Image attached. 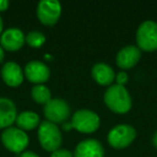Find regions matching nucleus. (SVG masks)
Returning a JSON list of instances; mask_svg holds the SVG:
<instances>
[{
  "label": "nucleus",
  "mask_w": 157,
  "mask_h": 157,
  "mask_svg": "<svg viewBox=\"0 0 157 157\" xmlns=\"http://www.w3.org/2000/svg\"><path fill=\"white\" fill-rule=\"evenodd\" d=\"M17 128L24 131H30L40 125V117L33 111H23L17 114L15 121Z\"/></svg>",
  "instance_id": "obj_16"
},
{
  "label": "nucleus",
  "mask_w": 157,
  "mask_h": 157,
  "mask_svg": "<svg viewBox=\"0 0 157 157\" xmlns=\"http://www.w3.org/2000/svg\"><path fill=\"white\" fill-rule=\"evenodd\" d=\"M61 127H63V129L65 131H69L72 129V125L70 122H65L63 124H61Z\"/></svg>",
  "instance_id": "obj_23"
},
{
  "label": "nucleus",
  "mask_w": 157,
  "mask_h": 157,
  "mask_svg": "<svg viewBox=\"0 0 157 157\" xmlns=\"http://www.w3.org/2000/svg\"><path fill=\"white\" fill-rule=\"evenodd\" d=\"M61 15V5L57 0H42L38 3L37 16L45 26H54Z\"/></svg>",
  "instance_id": "obj_8"
},
{
  "label": "nucleus",
  "mask_w": 157,
  "mask_h": 157,
  "mask_svg": "<svg viewBox=\"0 0 157 157\" xmlns=\"http://www.w3.org/2000/svg\"><path fill=\"white\" fill-rule=\"evenodd\" d=\"M20 157H40V156L38 154H36L35 152H33V151H25V152H23L21 154Z\"/></svg>",
  "instance_id": "obj_22"
},
{
  "label": "nucleus",
  "mask_w": 157,
  "mask_h": 157,
  "mask_svg": "<svg viewBox=\"0 0 157 157\" xmlns=\"http://www.w3.org/2000/svg\"><path fill=\"white\" fill-rule=\"evenodd\" d=\"M10 2L8 0H0V12H5L8 10Z\"/></svg>",
  "instance_id": "obj_21"
},
{
  "label": "nucleus",
  "mask_w": 157,
  "mask_h": 157,
  "mask_svg": "<svg viewBox=\"0 0 157 157\" xmlns=\"http://www.w3.org/2000/svg\"><path fill=\"white\" fill-rule=\"evenodd\" d=\"M137 130L135 127L127 124H120L114 126L108 133V143L116 150L126 148L135 141Z\"/></svg>",
  "instance_id": "obj_6"
},
{
  "label": "nucleus",
  "mask_w": 157,
  "mask_h": 157,
  "mask_svg": "<svg viewBox=\"0 0 157 157\" xmlns=\"http://www.w3.org/2000/svg\"><path fill=\"white\" fill-rule=\"evenodd\" d=\"M105 103L112 112L117 114H126L132 107L131 96L125 86L117 84L109 86L103 96Z\"/></svg>",
  "instance_id": "obj_1"
},
{
  "label": "nucleus",
  "mask_w": 157,
  "mask_h": 157,
  "mask_svg": "<svg viewBox=\"0 0 157 157\" xmlns=\"http://www.w3.org/2000/svg\"><path fill=\"white\" fill-rule=\"evenodd\" d=\"M92 76L94 81L101 86H111L115 81V72L113 68L105 63H98L93 66Z\"/></svg>",
  "instance_id": "obj_15"
},
{
  "label": "nucleus",
  "mask_w": 157,
  "mask_h": 157,
  "mask_svg": "<svg viewBox=\"0 0 157 157\" xmlns=\"http://www.w3.org/2000/svg\"><path fill=\"white\" fill-rule=\"evenodd\" d=\"M50 157H74V156H73V153L70 152L69 150L58 148V150L54 151V152L51 154Z\"/></svg>",
  "instance_id": "obj_20"
},
{
  "label": "nucleus",
  "mask_w": 157,
  "mask_h": 157,
  "mask_svg": "<svg viewBox=\"0 0 157 157\" xmlns=\"http://www.w3.org/2000/svg\"><path fill=\"white\" fill-rule=\"evenodd\" d=\"M24 71L18 63L8 61L1 69V78L10 87H17L24 81Z\"/></svg>",
  "instance_id": "obj_12"
},
{
  "label": "nucleus",
  "mask_w": 157,
  "mask_h": 157,
  "mask_svg": "<svg viewBox=\"0 0 157 157\" xmlns=\"http://www.w3.org/2000/svg\"><path fill=\"white\" fill-rule=\"evenodd\" d=\"M141 59V51L136 45H127L121 48L116 54V65L123 70L133 68Z\"/></svg>",
  "instance_id": "obj_10"
},
{
  "label": "nucleus",
  "mask_w": 157,
  "mask_h": 157,
  "mask_svg": "<svg viewBox=\"0 0 157 157\" xmlns=\"http://www.w3.org/2000/svg\"><path fill=\"white\" fill-rule=\"evenodd\" d=\"M3 21H2V18H1V16H0V35L3 33Z\"/></svg>",
  "instance_id": "obj_26"
},
{
  "label": "nucleus",
  "mask_w": 157,
  "mask_h": 157,
  "mask_svg": "<svg viewBox=\"0 0 157 157\" xmlns=\"http://www.w3.org/2000/svg\"><path fill=\"white\" fill-rule=\"evenodd\" d=\"M38 139L43 150L52 153L60 148L63 143L60 129L56 124H53L48 121H42L40 123L38 129Z\"/></svg>",
  "instance_id": "obj_2"
},
{
  "label": "nucleus",
  "mask_w": 157,
  "mask_h": 157,
  "mask_svg": "<svg viewBox=\"0 0 157 157\" xmlns=\"http://www.w3.org/2000/svg\"><path fill=\"white\" fill-rule=\"evenodd\" d=\"M25 43V35L18 28H9L0 36V45L5 51L16 52L21 50Z\"/></svg>",
  "instance_id": "obj_11"
},
{
  "label": "nucleus",
  "mask_w": 157,
  "mask_h": 157,
  "mask_svg": "<svg viewBox=\"0 0 157 157\" xmlns=\"http://www.w3.org/2000/svg\"><path fill=\"white\" fill-rule=\"evenodd\" d=\"M17 116L16 105L11 99L0 98V129H6L14 124Z\"/></svg>",
  "instance_id": "obj_14"
},
{
  "label": "nucleus",
  "mask_w": 157,
  "mask_h": 157,
  "mask_svg": "<svg viewBox=\"0 0 157 157\" xmlns=\"http://www.w3.org/2000/svg\"><path fill=\"white\" fill-rule=\"evenodd\" d=\"M5 59V50L2 48V46L0 45V63H2Z\"/></svg>",
  "instance_id": "obj_24"
},
{
  "label": "nucleus",
  "mask_w": 157,
  "mask_h": 157,
  "mask_svg": "<svg viewBox=\"0 0 157 157\" xmlns=\"http://www.w3.org/2000/svg\"><path fill=\"white\" fill-rule=\"evenodd\" d=\"M152 141H153V144H154V146L157 148V131L154 133V136H153V138H152Z\"/></svg>",
  "instance_id": "obj_25"
},
{
  "label": "nucleus",
  "mask_w": 157,
  "mask_h": 157,
  "mask_svg": "<svg viewBox=\"0 0 157 157\" xmlns=\"http://www.w3.org/2000/svg\"><path fill=\"white\" fill-rule=\"evenodd\" d=\"M31 98L35 102L45 105L52 99V93L48 86L44 84H39L31 88Z\"/></svg>",
  "instance_id": "obj_17"
},
{
  "label": "nucleus",
  "mask_w": 157,
  "mask_h": 157,
  "mask_svg": "<svg viewBox=\"0 0 157 157\" xmlns=\"http://www.w3.org/2000/svg\"><path fill=\"white\" fill-rule=\"evenodd\" d=\"M43 113L46 121L53 124H63L70 117L71 108L66 100L60 98H53L44 105Z\"/></svg>",
  "instance_id": "obj_7"
},
{
  "label": "nucleus",
  "mask_w": 157,
  "mask_h": 157,
  "mask_svg": "<svg viewBox=\"0 0 157 157\" xmlns=\"http://www.w3.org/2000/svg\"><path fill=\"white\" fill-rule=\"evenodd\" d=\"M1 142L8 151L12 153H23L29 144V137L26 131L17 127H9L3 129L1 133Z\"/></svg>",
  "instance_id": "obj_5"
},
{
  "label": "nucleus",
  "mask_w": 157,
  "mask_h": 157,
  "mask_svg": "<svg viewBox=\"0 0 157 157\" xmlns=\"http://www.w3.org/2000/svg\"><path fill=\"white\" fill-rule=\"evenodd\" d=\"M24 75L29 82L33 83L35 85H39L48 81L51 76V70L42 61L31 60L25 66Z\"/></svg>",
  "instance_id": "obj_9"
},
{
  "label": "nucleus",
  "mask_w": 157,
  "mask_h": 157,
  "mask_svg": "<svg viewBox=\"0 0 157 157\" xmlns=\"http://www.w3.org/2000/svg\"><path fill=\"white\" fill-rule=\"evenodd\" d=\"M128 74L126 73L125 71H121L118 72L117 74L115 75V82L117 85H121V86H125L127 83H128Z\"/></svg>",
  "instance_id": "obj_19"
},
{
  "label": "nucleus",
  "mask_w": 157,
  "mask_h": 157,
  "mask_svg": "<svg viewBox=\"0 0 157 157\" xmlns=\"http://www.w3.org/2000/svg\"><path fill=\"white\" fill-rule=\"evenodd\" d=\"M46 38L45 36L43 35V33L38 30H33L28 33L26 36H25V42L28 44L29 46L35 48H39L45 43Z\"/></svg>",
  "instance_id": "obj_18"
},
{
  "label": "nucleus",
  "mask_w": 157,
  "mask_h": 157,
  "mask_svg": "<svg viewBox=\"0 0 157 157\" xmlns=\"http://www.w3.org/2000/svg\"><path fill=\"white\" fill-rule=\"evenodd\" d=\"M136 43L140 51L154 52L157 50V23L145 21L141 23L136 33Z\"/></svg>",
  "instance_id": "obj_4"
},
{
  "label": "nucleus",
  "mask_w": 157,
  "mask_h": 157,
  "mask_svg": "<svg viewBox=\"0 0 157 157\" xmlns=\"http://www.w3.org/2000/svg\"><path fill=\"white\" fill-rule=\"evenodd\" d=\"M74 157H105V148L96 139L83 140L76 145Z\"/></svg>",
  "instance_id": "obj_13"
},
{
  "label": "nucleus",
  "mask_w": 157,
  "mask_h": 157,
  "mask_svg": "<svg viewBox=\"0 0 157 157\" xmlns=\"http://www.w3.org/2000/svg\"><path fill=\"white\" fill-rule=\"evenodd\" d=\"M72 128L82 133H93L100 127V117L96 112L88 109L75 111L71 116Z\"/></svg>",
  "instance_id": "obj_3"
}]
</instances>
